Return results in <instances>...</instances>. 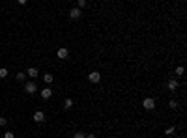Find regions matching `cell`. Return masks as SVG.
<instances>
[{"instance_id": "obj_6", "label": "cell", "mask_w": 187, "mask_h": 138, "mask_svg": "<svg viewBox=\"0 0 187 138\" xmlns=\"http://www.w3.org/2000/svg\"><path fill=\"white\" fill-rule=\"evenodd\" d=\"M67 54H69V52H67V49H58V50H56V56L60 58V60H66Z\"/></svg>"}, {"instance_id": "obj_16", "label": "cell", "mask_w": 187, "mask_h": 138, "mask_svg": "<svg viewBox=\"0 0 187 138\" xmlns=\"http://www.w3.org/2000/svg\"><path fill=\"white\" fill-rule=\"evenodd\" d=\"M176 75H178V77L184 75V67H182V65H178V67H176Z\"/></svg>"}, {"instance_id": "obj_12", "label": "cell", "mask_w": 187, "mask_h": 138, "mask_svg": "<svg viewBox=\"0 0 187 138\" xmlns=\"http://www.w3.org/2000/svg\"><path fill=\"white\" fill-rule=\"evenodd\" d=\"M169 106H170V108H178V101L176 99H170L169 101Z\"/></svg>"}, {"instance_id": "obj_14", "label": "cell", "mask_w": 187, "mask_h": 138, "mask_svg": "<svg viewBox=\"0 0 187 138\" xmlns=\"http://www.w3.org/2000/svg\"><path fill=\"white\" fill-rule=\"evenodd\" d=\"M4 77H8V69L6 67H0V78H4Z\"/></svg>"}, {"instance_id": "obj_22", "label": "cell", "mask_w": 187, "mask_h": 138, "mask_svg": "<svg viewBox=\"0 0 187 138\" xmlns=\"http://www.w3.org/2000/svg\"><path fill=\"white\" fill-rule=\"evenodd\" d=\"M17 2H19V4H26V0H17Z\"/></svg>"}, {"instance_id": "obj_15", "label": "cell", "mask_w": 187, "mask_h": 138, "mask_svg": "<svg viewBox=\"0 0 187 138\" xmlns=\"http://www.w3.org/2000/svg\"><path fill=\"white\" fill-rule=\"evenodd\" d=\"M73 138H86V135H84L82 131H79V133H75V136H73Z\"/></svg>"}, {"instance_id": "obj_2", "label": "cell", "mask_w": 187, "mask_h": 138, "mask_svg": "<svg viewBox=\"0 0 187 138\" xmlns=\"http://www.w3.org/2000/svg\"><path fill=\"white\" fill-rule=\"evenodd\" d=\"M25 92H26V93H36V92H38V86H36V82H26V84H25Z\"/></svg>"}, {"instance_id": "obj_17", "label": "cell", "mask_w": 187, "mask_h": 138, "mask_svg": "<svg viewBox=\"0 0 187 138\" xmlns=\"http://www.w3.org/2000/svg\"><path fill=\"white\" fill-rule=\"evenodd\" d=\"M4 138H15V135L11 131H6V135H4Z\"/></svg>"}, {"instance_id": "obj_8", "label": "cell", "mask_w": 187, "mask_h": 138, "mask_svg": "<svg viewBox=\"0 0 187 138\" xmlns=\"http://www.w3.org/2000/svg\"><path fill=\"white\" fill-rule=\"evenodd\" d=\"M178 86H180V84H178V80H176V78H172V80H169V84H166V88H169L170 92H174V90H176Z\"/></svg>"}, {"instance_id": "obj_4", "label": "cell", "mask_w": 187, "mask_h": 138, "mask_svg": "<svg viewBox=\"0 0 187 138\" xmlns=\"http://www.w3.org/2000/svg\"><path fill=\"white\" fill-rule=\"evenodd\" d=\"M82 15V10L81 7H73V10L69 11V19H79Z\"/></svg>"}, {"instance_id": "obj_9", "label": "cell", "mask_w": 187, "mask_h": 138, "mask_svg": "<svg viewBox=\"0 0 187 138\" xmlns=\"http://www.w3.org/2000/svg\"><path fill=\"white\" fill-rule=\"evenodd\" d=\"M43 80H45L47 84H51V82H53L54 78H53V75H51V73H47V75H43Z\"/></svg>"}, {"instance_id": "obj_21", "label": "cell", "mask_w": 187, "mask_h": 138, "mask_svg": "<svg viewBox=\"0 0 187 138\" xmlns=\"http://www.w3.org/2000/svg\"><path fill=\"white\" fill-rule=\"evenodd\" d=\"M86 138H97V136H95V135H88V136H86Z\"/></svg>"}, {"instance_id": "obj_18", "label": "cell", "mask_w": 187, "mask_h": 138, "mask_svg": "<svg viewBox=\"0 0 187 138\" xmlns=\"http://www.w3.org/2000/svg\"><path fill=\"white\" fill-rule=\"evenodd\" d=\"M6 123H8V120H6V118H0V127H4Z\"/></svg>"}, {"instance_id": "obj_1", "label": "cell", "mask_w": 187, "mask_h": 138, "mask_svg": "<svg viewBox=\"0 0 187 138\" xmlns=\"http://www.w3.org/2000/svg\"><path fill=\"white\" fill-rule=\"evenodd\" d=\"M142 106H144L146 110H153V108H155V99H152V97H146V99L142 101Z\"/></svg>"}, {"instance_id": "obj_5", "label": "cell", "mask_w": 187, "mask_h": 138, "mask_svg": "<svg viewBox=\"0 0 187 138\" xmlns=\"http://www.w3.org/2000/svg\"><path fill=\"white\" fill-rule=\"evenodd\" d=\"M34 121H38V123H41V121H45V112H41V110H38V112H34Z\"/></svg>"}, {"instance_id": "obj_7", "label": "cell", "mask_w": 187, "mask_h": 138, "mask_svg": "<svg viewBox=\"0 0 187 138\" xmlns=\"http://www.w3.org/2000/svg\"><path fill=\"white\" fill-rule=\"evenodd\" d=\"M51 95H53V90L51 88H43L41 90V97L43 99H51Z\"/></svg>"}, {"instance_id": "obj_19", "label": "cell", "mask_w": 187, "mask_h": 138, "mask_svg": "<svg viewBox=\"0 0 187 138\" xmlns=\"http://www.w3.org/2000/svg\"><path fill=\"white\" fill-rule=\"evenodd\" d=\"M86 6V0H79V7H81V10H82V7H84Z\"/></svg>"}, {"instance_id": "obj_11", "label": "cell", "mask_w": 187, "mask_h": 138, "mask_svg": "<svg viewBox=\"0 0 187 138\" xmlns=\"http://www.w3.org/2000/svg\"><path fill=\"white\" fill-rule=\"evenodd\" d=\"M71 106H73V101H71V99H66V101H64V108H71Z\"/></svg>"}, {"instance_id": "obj_10", "label": "cell", "mask_w": 187, "mask_h": 138, "mask_svg": "<svg viewBox=\"0 0 187 138\" xmlns=\"http://www.w3.org/2000/svg\"><path fill=\"white\" fill-rule=\"evenodd\" d=\"M38 73H39V71L36 69V67H30L28 69V75H30V77H38Z\"/></svg>"}, {"instance_id": "obj_13", "label": "cell", "mask_w": 187, "mask_h": 138, "mask_svg": "<svg viewBox=\"0 0 187 138\" xmlns=\"http://www.w3.org/2000/svg\"><path fill=\"white\" fill-rule=\"evenodd\" d=\"M25 78H26V75L23 73V71H21V73H17V80H19V82H23Z\"/></svg>"}, {"instance_id": "obj_3", "label": "cell", "mask_w": 187, "mask_h": 138, "mask_svg": "<svg viewBox=\"0 0 187 138\" xmlns=\"http://www.w3.org/2000/svg\"><path fill=\"white\" fill-rule=\"evenodd\" d=\"M88 80H90V82H94V84H97V82L101 80V73H97V71L90 73V75H88Z\"/></svg>"}, {"instance_id": "obj_20", "label": "cell", "mask_w": 187, "mask_h": 138, "mask_svg": "<svg viewBox=\"0 0 187 138\" xmlns=\"http://www.w3.org/2000/svg\"><path fill=\"white\" fill-rule=\"evenodd\" d=\"M165 133H166V135H172V133H174V127H169V129H166Z\"/></svg>"}]
</instances>
